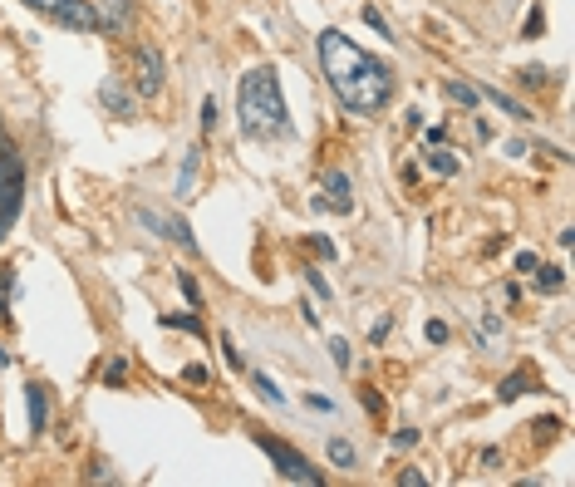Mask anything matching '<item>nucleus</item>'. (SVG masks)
Masks as SVG:
<instances>
[{"label": "nucleus", "instance_id": "f257e3e1", "mask_svg": "<svg viewBox=\"0 0 575 487\" xmlns=\"http://www.w3.org/2000/svg\"><path fill=\"white\" fill-rule=\"evenodd\" d=\"M320 69H325V84L330 94L345 104V114H359V119H379L399 89L394 69L384 60H374L369 50H359L345 30H320Z\"/></svg>", "mask_w": 575, "mask_h": 487}, {"label": "nucleus", "instance_id": "f03ea898", "mask_svg": "<svg viewBox=\"0 0 575 487\" xmlns=\"http://www.w3.org/2000/svg\"><path fill=\"white\" fill-rule=\"evenodd\" d=\"M236 128L246 143H276L290 133V109L286 89L276 64H251L236 84Z\"/></svg>", "mask_w": 575, "mask_h": 487}, {"label": "nucleus", "instance_id": "7ed1b4c3", "mask_svg": "<svg viewBox=\"0 0 575 487\" xmlns=\"http://www.w3.org/2000/svg\"><path fill=\"white\" fill-rule=\"evenodd\" d=\"M20 212H25V153H20L15 133L0 119V242L10 237Z\"/></svg>", "mask_w": 575, "mask_h": 487}, {"label": "nucleus", "instance_id": "20e7f679", "mask_svg": "<svg viewBox=\"0 0 575 487\" xmlns=\"http://www.w3.org/2000/svg\"><path fill=\"white\" fill-rule=\"evenodd\" d=\"M20 5L35 10V15H45L59 30H74V35H99V30H104L94 0H20Z\"/></svg>", "mask_w": 575, "mask_h": 487}, {"label": "nucleus", "instance_id": "39448f33", "mask_svg": "<svg viewBox=\"0 0 575 487\" xmlns=\"http://www.w3.org/2000/svg\"><path fill=\"white\" fill-rule=\"evenodd\" d=\"M251 443H256V448H261V453L276 463V473H281L286 483H310V487L325 483V473H320V468H315V463H310L300 448H290L286 438H271V433H251Z\"/></svg>", "mask_w": 575, "mask_h": 487}, {"label": "nucleus", "instance_id": "423d86ee", "mask_svg": "<svg viewBox=\"0 0 575 487\" xmlns=\"http://www.w3.org/2000/svg\"><path fill=\"white\" fill-rule=\"evenodd\" d=\"M163 84H168V60H163V50L158 45H133V94L138 99H158L163 94Z\"/></svg>", "mask_w": 575, "mask_h": 487}, {"label": "nucleus", "instance_id": "0eeeda50", "mask_svg": "<svg viewBox=\"0 0 575 487\" xmlns=\"http://www.w3.org/2000/svg\"><path fill=\"white\" fill-rule=\"evenodd\" d=\"M197 187H202V143H187L182 163H177V178H173V197L177 202H192Z\"/></svg>", "mask_w": 575, "mask_h": 487}, {"label": "nucleus", "instance_id": "6e6552de", "mask_svg": "<svg viewBox=\"0 0 575 487\" xmlns=\"http://www.w3.org/2000/svg\"><path fill=\"white\" fill-rule=\"evenodd\" d=\"M99 109H104V114H114V119H138V94H133L123 79L109 74V79L99 84Z\"/></svg>", "mask_w": 575, "mask_h": 487}, {"label": "nucleus", "instance_id": "1a4fd4ad", "mask_svg": "<svg viewBox=\"0 0 575 487\" xmlns=\"http://www.w3.org/2000/svg\"><path fill=\"white\" fill-rule=\"evenodd\" d=\"M320 187H325V212H340V217H349L354 212V178H349L345 168H330L325 178H320Z\"/></svg>", "mask_w": 575, "mask_h": 487}, {"label": "nucleus", "instance_id": "9d476101", "mask_svg": "<svg viewBox=\"0 0 575 487\" xmlns=\"http://www.w3.org/2000/svg\"><path fill=\"white\" fill-rule=\"evenodd\" d=\"M25 419H30V433H45V428H50V399H45V384H25Z\"/></svg>", "mask_w": 575, "mask_h": 487}, {"label": "nucleus", "instance_id": "9b49d317", "mask_svg": "<svg viewBox=\"0 0 575 487\" xmlns=\"http://www.w3.org/2000/svg\"><path fill=\"white\" fill-rule=\"evenodd\" d=\"M99 20H104L109 35H123V30L133 25V0H104V5H99Z\"/></svg>", "mask_w": 575, "mask_h": 487}, {"label": "nucleus", "instance_id": "f8f14e48", "mask_svg": "<svg viewBox=\"0 0 575 487\" xmlns=\"http://www.w3.org/2000/svg\"><path fill=\"white\" fill-rule=\"evenodd\" d=\"M443 94H448V104H458L462 114H477V104H482L477 84H467V79H443Z\"/></svg>", "mask_w": 575, "mask_h": 487}, {"label": "nucleus", "instance_id": "ddd939ff", "mask_svg": "<svg viewBox=\"0 0 575 487\" xmlns=\"http://www.w3.org/2000/svg\"><path fill=\"white\" fill-rule=\"evenodd\" d=\"M477 94H482V99H492V104H497V109H502L507 119H517V123H531V119H536V114H531V109H526L521 99H512V94H502V89H492V84H482Z\"/></svg>", "mask_w": 575, "mask_h": 487}, {"label": "nucleus", "instance_id": "4468645a", "mask_svg": "<svg viewBox=\"0 0 575 487\" xmlns=\"http://www.w3.org/2000/svg\"><path fill=\"white\" fill-rule=\"evenodd\" d=\"M423 163H428V168H433L438 178H458V173H462V158H453V153H448L443 143H433V148H423Z\"/></svg>", "mask_w": 575, "mask_h": 487}, {"label": "nucleus", "instance_id": "2eb2a0df", "mask_svg": "<svg viewBox=\"0 0 575 487\" xmlns=\"http://www.w3.org/2000/svg\"><path fill=\"white\" fill-rule=\"evenodd\" d=\"M158 237H163V242L187 246V256H197V237H192V227H187L182 217H168V212H163V227H158Z\"/></svg>", "mask_w": 575, "mask_h": 487}, {"label": "nucleus", "instance_id": "dca6fc26", "mask_svg": "<svg viewBox=\"0 0 575 487\" xmlns=\"http://www.w3.org/2000/svg\"><path fill=\"white\" fill-rule=\"evenodd\" d=\"M531 281H536V291H541V296L566 291V271H561V266H536V271H531Z\"/></svg>", "mask_w": 575, "mask_h": 487}, {"label": "nucleus", "instance_id": "f3484780", "mask_svg": "<svg viewBox=\"0 0 575 487\" xmlns=\"http://www.w3.org/2000/svg\"><path fill=\"white\" fill-rule=\"evenodd\" d=\"M251 389L261 394V404H271V409H286V394H281V384H276L271 374H261V369H256V374H251Z\"/></svg>", "mask_w": 575, "mask_h": 487}, {"label": "nucleus", "instance_id": "a211bd4d", "mask_svg": "<svg viewBox=\"0 0 575 487\" xmlns=\"http://www.w3.org/2000/svg\"><path fill=\"white\" fill-rule=\"evenodd\" d=\"M325 453H330V463H335V468H345V473L359 468V453H354V443H345V438H330V443H325Z\"/></svg>", "mask_w": 575, "mask_h": 487}, {"label": "nucleus", "instance_id": "6ab92c4d", "mask_svg": "<svg viewBox=\"0 0 575 487\" xmlns=\"http://www.w3.org/2000/svg\"><path fill=\"white\" fill-rule=\"evenodd\" d=\"M177 291H182V301L192 305V310H202V286H197V276H192L187 266L177 271Z\"/></svg>", "mask_w": 575, "mask_h": 487}, {"label": "nucleus", "instance_id": "aec40b11", "mask_svg": "<svg viewBox=\"0 0 575 487\" xmlns=\"http://www.w3.org/2000/svg\"><path fill=\"white\" fill-rule=\"evenodd\" d=\"M526 379H531L526 369H517V374H507V379H502V389H497V399H502V404H512V399H521V394H526Z\"/></svg>", "mask_w": 575, "mask_h": 487}, {"label": "nucleus", "instance_id": "412c9836", "mask_svg": "<svg viewBox=\"0 0 575 487\" xmlns=\"http://www.w3.org/2000/svg\"><path fill=\"white\" fill-rule=\"evenodd\" d=\"M163 325H168V330H187V335H202V315H197V310H187V315H163Z\"/></svg>", "mask_w": 575, "mask_h": 487}, {"label": "nucleus", "instance_id": "4be33fe9", "mask_svg": "<svg viewBox=\"0 0 575 487\" xmlns=\"http://www.w3.org/2000/svg\"><path fill=\"white\" fill-rule=\"evenodd\" d=\"M330 360H335V369L354 365V345H349L345 335H330Z\"/></svg>", "mask_w": 575, "mask_h": 487}, {"label": "nucleus", "instance_id": "5701e85b", "mask_svg": "<svg viewBox=\"0 0 575 487\" xmlns=\"http://www.w3.org/2000/svg\"><path fill=\"white\" fill-rule=\"evenodd\" d=\"M541 35H546V10L531 5V15H526V25H521V40H541Z\"/></svg>", "mask_w": 575, "mask_h": 487}, {"label": "nucleus", "instance_id": "b1692460", "mask_svg": "<svg viewBox=\"0 0 575 487\" xmlns=\"http://www.w3.org/2000/svg\"><path fill=\"white\" fill-rule=\"evenodd\" d=\"M364 25H369V30H379L384 40H399V35H394V25H389V20H384L374 5H364Z\"/></svg>", "mask_w": 575, "mask_h": 487}, {"label": "nucleus", "instance_id": "393cba45", "mask_svg": "<svg viewBox=\"0 0 575 487\" xmlns=\"http://www.w3.org/2000/svg\"><path fill=\"white\" fill-rule=\"evenodd\" d=\"M10 296H15V271L0 266V315H10Z\"/></svg>", "mask_w": 575, "mask_h": 487}, {"label": "nucleus", "instance_id": "a878e982", "mask_svg": "<svg viewBox=\"0 0 575 487\" xmlns=\"http://www.w3.org/2000/svg\"><path fill=\"white\" fill-rule=\"evenodd\" d=\"M123 379H128V360H123V355H114V360H109V365H104V384H123Z\"/></svg>", "mask_w": 575, "mask_h": 487}, {"label": "nucleus", "instance_id": "bb28decb", "mask_svg": "<svg viewBox=\"0 0 575 487\" xmlns=\"http://www.w3.org/2000/svg\"><path fill=\"white\" fill-rule=\"evenodd\" d=\"M389 330H394V315H379V320L369 325V345H384V340H389Z\"/></svg>", "mask_w": 575, "mask_h": 487}, {"label": "nucleus", "instance_id": "cd10ccee", "mask_svg": "<svg viewBox=\"0 0 575 487\" xmlns=\"http://www.w3.org/2000/svg\"><path fill=\"white\" fill-rule=\"evenodd\" d=\"M217 114H222V109H217V99L207 94V99H202V133H217Z\"/></svg>", "mask_w": 575, "mask_h": 487}, {"label": "nucleus", "instance_id": "c85d7f7f", "mask_svg": "<svg viewBox=\"0 0 575 487\" xmlns=\"http://www.w3.org/2000/svg\"><path fill=\"white\" fill-rule=\"evenodd\" d=\"M222 355H227L231 369H246V360H241V350H236V340H231V335H222Z\"/></svg>", "mask_w": 575, "mask_h": 487}, {"label": "nucleus", "instance_id": "c756f323", "mask_svg": "<svg viewBox=\"0 0 575 487\" xmlns=\"http://www.w3.org/2000/svg\"><path fill=\"white\" fill-rule=\"evenodd\" d=\"M521 84H526V89L546 84V69H541V64H526V69H521Z\"/></svg>", "mask_w": 575, "mask_h": 487}, {"label": "nucleus", "instance_id": "7c9ffc66", "mask_svg": "<svg viewBox=\"0 0 575 487\" xmlns=\"http://www.w3.org/2000/svg\"><path fill=\"white\" fill-rule=\"evenodd\" d=\"M305 281H310V291H315V296H325V301H330V281H325L320 271H310V266H305Z\"/></svg>", "mask_w": 575, "mask_h": 487}, {"label": "nucleus", "instance_id": "2f4dec72", "mask_svg": "<svg viewBox=\"0 0 575 487\" xmlns=\"http://www.w3.org/2000/svg\"><path fill=\"white\" fill-rule=\"evenodd\" d=\"M413 443H418V428H394V448H399V453H408Z\"/></svg>", "mask_w": 575, "mask_h": 487}, {"label": "nucleus", "instance_id": "473e14b6", "mask_svg": "<svg viewBox=\"0 0 575 487\" xmlns=\"http://www.w3.org/2000/svg\"><path fill=\"white\" fill-rule=\"evenodd\" d=\"M536 266H541V256H536V251H517V271H521V276H531Z\"/></svg>", "mask_w": 575, "mask_h": 487}, {"label": "nucleus", "instance_id": "72a5a7b5", "mask_svg": "<svg viewBox=\"0 0 575 487\" xmlns=\"http://www.w3.org/2000/svg\"><path fill=\"white\" fill-rule=\"evenodd\" d=\"M182 379H187V384H212L207 365H187V369H182Z\"/></svg>", "mask_w": 575, "mask_h": 487}, {"label": "nucleus", "instance_id": "f704fd0d", "mask_svg": "<svg viewBox=\"0 0 575 487\" xmlns=\"http://www.w3.org/2000/svg\"><path fill=\"white\" fill-rule=\"evenodd\" d=\"M305 404H310L315 414H335V399H325V394H305Z\"/></svg>", "mask_w": 575, "mask_h": 487}, {"label": "nucleus", "instance_id": "c9c22d12", "mask_svg": "<svg viewBox=\"0 0 575 487\" xmlns=\"http://www.w3.org/2000/svg\"><path fill=\"white\" fill-rule=\"evenodd\" d=\"M423 483H428V478H423L418 468H403L399 473V487H423Z\"/></svg>", "mask_w": 575, "mask_h": 487}, {"label": "nucleus", "instance_id": "e433bc0d", "mask_svg": "<svg viewBox=\"0 0 575 487\" xmlns=\"http://www.w3.org/2000/svg\"><path fill=\"white\" fill-rule=\"evenodd\" d=\"M428 340L443 345V340H448V325H443V320H428Z\"/></svg>", "mask_w": 575, "mask_h": 487}, {"label": "nucleus", "instance_id": "4c0bfd02", "mask_svg": "<svg viewBox=\"0 0 575 487\" xmlns=\"http://www.w3.org/2000/svg\"><path fill=\"white\" fill-rule=\"evenodd\" d=\"M84 478H89V483H104V478H114V473H109V463H94Z\"/></svg>", "mask_w": 575, "mask_h": 487}, {"label": "nucleus", "instance_id": "58836bf2", "mask_svg": "<svg viewBox=\"0 0 575 487\" xmlns=\"http://www.w3.org/2000/svg\"><path fill=\"white\" fill-rule=\"evenodd\" d=\"M315 251H320V256H325V261H335V242H330V237H315Z\"/></svg>", "mask_w": 575, "mask_h": 487}, {"label": "nucleus", "instance_id": "ea45409f", "mask_svg": "<svg viewBox=\"0 0 575 487\" xmlns=\"http://www.w3.org/2000/svg\"><path fill=\"white\" fill-rule=\"evenodd\" d=\"M364 409H369V414H384V404H379V394H374V389H364Z\"/></svg>", "mask_w": 575, "mask_h": 487}]
</instances>
